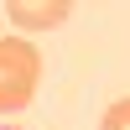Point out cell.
Segmentation results:
<instances>
[{
  "label": "cell",
  "mask_w": 130,
  "mask_h": 130,
  "mask_svg": "<svg viewBox=\"0 0 130 130\" xmlns=\"http://www.w3.org/2000/svg\"><path fill=\"white\" fill-rule=\"evenodd\" d=\"M37 83H42V52L26 37H0V115L26 109Z\"/></svg>",
  "instance_id": "obj_1"
},
{
  "label": "cell",
  "mask_w": 130,
  "mask_h": 130,
  "mask_svg": "<svg viewBox=\"0 0 130 130\" xmlns=\"http://www.w3.org/2000/svg\"><path fill=\"white\" fill-rule=\"evenodd\" d=\"M5 16L21 26V37H37V31H52L73 16V0H10Z\"/></svg>",
  "instance_id": "obj_2"
},
{
  "label": "cell",
  "mask_w": 130,
  "mask_h": 130,
  "mask_svg": "<svg viewBox=\"0 0 130 130\" xmlns=\"http://www.w3.org/2000/svg\"><path fill=\"white\" fill-rule=\"evenodd\" d=\"M99 130H130V94H125V99H115L109 109H104Z\"/></svg>",
  "instance_id": "obj_3"
}]
</instances>
